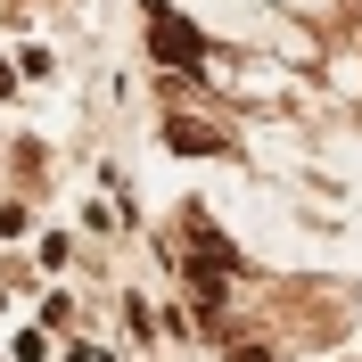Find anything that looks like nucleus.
Instances as JSON below:
<instances>
[{
  "instance_id": "f257e3e1",
  "label": "nucleus",
  "mask_w": 362,
  "mask_h": 362,
  "mask_svg": "<svg viewBox=\"0 0 362 362\" xmlns=\"http://www.w3.org/2000/svg\"><path fill=\"white\" fill-rule=\"evenodd\" d=\"M148 25H157V58H173V66H198V33L165 8V0H148Z\"/></svg>"
},
{
  "instance_id": "20e7f679",
  "label": "nucleus",
  "mask_w": 362,
  "mask_h": 362,
  "mask_svg": "<svg viewBox=\"0 0 362 362\" xmlns=\"http://www.w3.org/2000/svg\"><path fill=\"white\" fill-rule=\"evenodd\" d=\"M230 354H239V362H280V354H272L264 338H239V346H230Z\"/></svg>"
},
{
  "instance_id": "f03ea898",
  "label": "nucleus",
  "mask_w": 362,
  "mask_h": 362,
  "mask_svg": "<svg viewBox=\"0 0 362 362\" xmlns=\"http://www.w3.org/2000/svg\"><path fill=\"white\" fill-rule=\"evenodd\" d=\"M189 305H198V313H206V321L223 313V272H206V264H198V255H189Z\"/></svg>"
},
{
  "instance_id": "7ed1b4c3",
  "label": "nucleus",
  "mask_w": 362,
  "mask_h": 362,
  "mask_svg": "<svg viewBox=\"0 0 362 362\" xmlns=\"http://www.w3.org/2000/svg\"><path fill=\"white\" fill-rule=\"evenodd\" d=\"M165 140H173L181 157H214V132H198L189 115H173V124H165Z\"/></svg>"
}]
</instances>
